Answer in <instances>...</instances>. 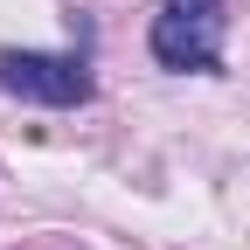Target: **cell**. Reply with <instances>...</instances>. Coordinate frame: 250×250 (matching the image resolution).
Returning <instances> with one entry per match:
<instances>
[{
  "label": "cell",
  "instance_id": "obj_1",
  "mask_svg": "<svg viewBox=\"0 0 250 250\" xmlns=\"http://www.w3.org/2000/svg\"><path fill=\"white\" fill-rule=\"evenodd\" d=\"M153 56L167 70H223V0H167L153 14Z\"/></svg>",
  "mask_w": 250,
  "mask_h": 250
},
{
  "label": "cell",
  "instance_id": "obj_2",
  "mask_svg": "<svg viewBox=\"0 0 250 250\" xmlns=\"http://www.w3.org/2000/svg\"><path fill=\"white\" fill-rule=\"evenodd\" d=\"M0 90H14V98L28 104H56V111H70V104H90V70L77 56H42V49H7L0 56Z\"/></svg>",
  "mask_w": 250,
  "mask_h": 250
}]
</instances>
